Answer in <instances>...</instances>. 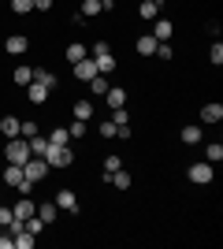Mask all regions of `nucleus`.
I'll use <instances>...</instances> for the list:
<instances>
[{
  "label": "nucleus",
  "instance_id": "nucleus-1",
  "mask_svg": "<svg viewBox=\"0 0 223 249\" xmlns=\"http://www.w3.org/2000/svg\"><path fill=\"white\" fill-rule=\"evenodd\" d=\"M4 156H8V164H26L30 160V145H26V138H8V145H4Z\"/></svg>",
  "mask_w": 223,
  "mask_h": 249
},
{
  "label": "nucleus",
  "instance_id": "nucleus-2",
  "mask_svg": "<svg viewBox=\"0 0 223 249\" xmlns=\"http://www.w3.org/2000/svg\"><path fill=\"white\" fill-rule=\"evenodd\" d=\"M186 178H190L193 186H208V182L216 178V171H212L208 160H201V164H190V167H186Z\"/></svg>",
  "mask_w": 223,
  "mask_h": 249
},
{
  "label": "nucleus",
  "instance_id": "nucleus-3",
  "mask_svg": "<svg viewBox=\"0 0 223 249\" xmlns=\"http://www.w3.org/2000/svg\"><path fill=\"white\" fill-rule=\"evenodd\" d=\"M49 175V164H45V156H30L26 164H22V178H30V182H41Z\"/></svg>",
  "mask_w": 223,
  "mask_h": 249
},
{
  "label": "nucleus",
  "instance_id": "nucleus-4",
  "mask_svg": "<svg viewBox=\"0 0 223 249\" xmlns=\"http://www.w3.org/2000/svg\"><path fill=\"white\" fill-rule=\"evenodd\" d=\"M74 160V153L67 145H49V153H45V164L49 167H67Z\"/></svg>",
  "mask_w": 223,
  "mask_h": 249
},
{
  "label": "nucleus",
  "instance_id": "nucleus-5",
  "mask_svg": "<svg viewBox=\"0 0 223 249\" xmlns=\"http://www.w3.org/2000/svg\"><path fill=\"white\" fill-rule=\"evenodd\" d=\"M4 49H8L11 56H22V52L30 49V37H26V34H8V41H4Z\"/></svg>",
  "mask_w": 223,
  "mask_h": 249
},
{
  "label": "nucleus",
  "instance_id": "nucleus-6",
  "mask_svg": "<svg viewBox=\"0 0 223 249\" xmlns=\"http://www.w3.org/2000/svg\"><path fill=\"white\" fill-rule=\"evenodd\" d=\"M104 101H108V108H112V112H116V108H127V89H123V86H108Z\"/></svg>",
  "mask_w": 223,
  "mask_h": 249
},
{
  "label": "nucleus",
  "instance_id": "nucleus-7",
  "mask_svg": "<svg viewBox=\"0 0 223 249\" xmlns=\"http://www.w3.org/2000/svg\"><path fill=\"white\" fill-rule=\"evenodd\" d=\"M93 74H97V63L93 60H78V63H74V78H78V82H89Z\"/></svg>",
  "mask_w": 223,
  "mask_h": 249
},
{
  "label": "nucleus",
  "instance_id": "nucleus-8",
  "mask_svg": "<svg viewBox=\"0 0 223 249\" xmlns=\"http://www.w3.org/2000/svg\"><path fill=\"white\" fill-rule=\"evenodd\" d=\"M220 119H223V104L220 101H212V104L201 108V123H220Z\"/></svg>",
  "mask_w": 223,
  "mask_h": 249
},
{
  "label": "nucleus",
  "instance_id": "nucleus-9",
  "mask_svg": "<svg viewBox=\"0 0 223 249\" xmlns=\"http://www.w3.org/2000/svg\"><path fill=\"white\" fill-rule=\"evenodd\" d=\"M26 97H30V104H45V101H49V86L30 82V86H26Z\"/></svg>",
  "mask_w": 223,
  "mask_h": 249
},
{
  "label": "nucleus",
  "instance_id": "nucleus-10",
  "mask_svg": "<svg viewBox=\"0 0 223 249\" xmlns=\"http://www.w3.org/2000/svg\"><path fill=\"white\" fill-rule=\"evenodd\" d=\"M34 212H37V205H34V201H30V197H22V201H19V205L11 208V216H15V219H30V216H34Z\"/></svg>",
  "mask_w": 223,
  "mask_h": 249
},
{
  "label": "nucleus",
  "instance_id": "nucleus-11",
  "mask_svg": "<svg viewBox=\"0 0 223 249\" xmlns=\"http://www.w3.org/2000/svg\"><path fill=\"white\" fill-rule=\"evenodd\" d=\"M134 49H138V56H153V52H156V37H153V34H141L138 41H134Z\"/></svg>",
  "mask_w": 223,
  "mask_h": 249
},
{
  "label": "nucleus",
  "instance_id": "nucleus-12",
  "mask_svg": "<svg viewBox=\"0 0 223 249\" xmlns=\"http://www.w3.org/2000/svg\"><path fill=\"white\" fill-rule=\"evenodd\" d=\"M56 208H67V212H78V197H74L71 190H60V194H56Z\"/></svg>",
  "mask_w": 223,
  "mask_h": 249
},
{
  "label": "nucleus",
  "instance_id": "nucleus-13",
  "mask_svg": "<svg viewBox=\"0 0 223 249\" xmlns=\"http://www.w3.org/2000/svg\"><path fill=\"white\" fill-rule=\"evenodd\" d=\"M179 138H182V145H197V142H201V126H197V123L182 126V130H179Z\"/></svg>",
  "mask_w": 223,
  "mask_h": 249
},
{
  "label": "nucleus",
  "instance_id": "nucleus-14",
  "mask_svg": "<svg viewBox=\"0 0 223 249\" xmlns=\"http://www.w3.org/2000/svg\"><path fill=\"white\" fill-rule=\"evenodd\" d=\"M19 123H22V119L4 115V119H0V134H4V138H19Z\"/></svg>",
  "mask_w": 223,
  "mask_h": 249
},
{
  "label": "nucleus",
  "instance_id": "nucleus-15",
  "mask_svg": "<svg viewBox=\"0 0 223 249\" xmlns=\"http://www.w3.org/2000/svg\"><path fill=\"white\" fill-rule=\"evenodd\" d=\"M93 63H97V74H112V71H116V56H112V52L93 56Z\"/></svg>",
  "mask_w": 223,
  "mask_h": 249
},
{
  "label": "nucleus",
  "instance_id": "nucleus-16",
  "mask_svg": "<svg viewBox=\"0 0 223 249\" xmlns=\"http://www.w3.org/2000/svg\"><path fill=\"white\" fill-rule=\"evenodd\" d=\"M26 145H30V156H45L49 153V138L34 134V138H26Z\"/></svg>",
  "mask_w": 223,
  "mask_h": 249
},
{
  "label": "nucleus",
  "instance_id": "nucleus-17",
  "mask_svg": "<svg viewBox=\"0 0 223 249\" xmlns=\"http://www.w3.org/2000/svg\"><path fill=\"white\" fill-rule=\"evenodd\" d=\"M171 34H175V22H171V19H160L156 30H153V37H156V41H168Z\"/></svg>",
  "mask_w": 223,
  "mask_h": 249
},
{
  "label": "nucleus",
  "instance_id": "nucleus-18",
  "mask_svg": "<svg viewBox=\"0 0 223 249\" xmlns=\"http://www.w3.org/2000/svg\"><path fill=\"white\" fill-rule=\"evenodd\" d=\"M11 78H15V86H30V82H34V67H26V63H19Z\"/></svg>",
  "mask_w": 223,
  "mask_h": 249
},
{
  "label": "nucleus",
  "instance_id": "nucleus-19",
  "mask_svg": "<svg viewBox=\"0 0 223 249\" xmlns=\"http://www.w3.org/2000/svg\"><path fill=\"white\" fill-rule=\"evenodd\" d=\"M37 216H41V223H45V227H49V223H56V216H60L56 201H52V205H37Z\"/></svg>",
  "mask_w": 223,
  "mask_h": 249
},
{
  "label": "nucleus",
  "instance_id": "nucleus-20",
  "mask_svg": "<svg viewBox=\"0 0 223 249\" xmlns=\"http://www.w3.org/2000/svg\"><path fill=\"white\" fill-rule=\"evenodd\" d=\"M104 178H108L116 190H130V175L123 171V167H119V171H112V175H104Z\"/></svg>",
  "mask_w": 223,
  "mask_h": 249
},
{
  "label": "nucleus",
  "instance_id": "nucleus-21",
  "mask_svg": "<svg viewBox=\"0 0 223 249\" xmlns=\"http://www.w3.org/2000/svg\"><path fill=\"white\" fill-rule=\"evenodd\" d=\"M74 119H93V101H74Z\"/></svg>",
  "mask_w": 223,
  "mask_h": 249
},
{
  "label": "nucleus",
  "instance_id": "nucleus-22",
  "mask_svg": "<svg viewBox=\"0 0 223 249\" xmlns=\"http://www.w3.org/2000/svg\"><path fill=\"white\" fill-rule=\"evenodd\" d=\"M86 56H89V49H86V45H78V41H71V45H67V60H71V63L86 60Z\"/></svg>",
  "mask_w": 223,
  "mask_h": 249
},
{
  "label": "nucleus",
  "instance_id": "nucleus-23",
  "mask_svg": "<svg viewBox=\"0 0 223 249\" xmlns=\"http://www.w3.org/2000/svg\"><path fill=\"white\" fill-rule=\"evenodd\" d=\"M89 89H93V97H104L108 93V78L104 74H93V78H89Z\"/></svg>",
  "mask_w": 223,
  "mask_h": 249
},
{
  "label": "nucleus",
  "instance_id": "nucleus-24",
  "mask_svg": "<svg viewBox=\"0 0 223 249\" xmlns=\"http://www.w3.org/2000/svg\"><path fill=\"white\" fill-rule=\"evenodd\" d=\"M4 182H8V186H19V182H22V167H19V164H8V171H4Z\"/></svg>",
  "mask_w": 223,
  "mask_h": 249
},
{
  "label": "nucleus",
  "instance_id": "nucleus-25",
  "mask_svg": "<svg viewBox=\"0 0 223 249\" xmlns=\"http://www.w3.org/2000/svg\"><path fill=\"white\" fill-rule=\"evenodd\" d=\"M205 160H208V164H220V160H223V145H220V142L205 145Z\"/></svg>",
  "mask_w": 223,
  "mask_h": 249
},
{
  "label": "nucleus",
  "instance_id": "nucleus-26",
  "mask_svg": "<svg viewBox=\"0 0 223 249\" xmlns=\"http://www.w3.org/2000/svg\"><path fill=\"white\" fill-rule=\"evenodd\" d=\"M97 11H104V8H101V0H82L78 15H82V19H89V15H97Z\"/></svg>",
  "mask_w": 223,
  "mask_h": 249
},
{
  "label": "nucleus",
  "instance_id": "nucleus-27",
  "mask_svg": "<svg viewBox=\"0 0 223 249\" xmlns=\"http://www.w3.org/2000/svg\"><path fill=\"white\" fill-rule=\"evenodd\" d=\"M34 82H41V86H49V89H52V86H56V74L45 71V67H37V71H34Z\"/></svg>",
  "mask_w": 223,
  "mask_h": 249
},
{
  "label": "nucleus",
  "instance_id": "nucleus-28",
  "mask_svg": "<svg viewBox=\"0 0 223 249\" xmlns=\"http://www.w3.org/2000/svg\"><path fill=\"white\" fill-rule=\"evenodd\" d=\"M15 246H19V249H34V234H30L26 227L15 231Z\"/></svg>",
  "mask_w": 223,
  "mask_h": 249
},
{
  "label": "nucleus",
  "instance_id": "nucleus-29",
  "mask_svg": "<svg viewBox=\"0 0 223 249\" xmlns=\"http://www.w3.org/2000/svg\"><path fill=\"white\" fill-rule=\"evenodd\" d=\"M22 227L30 231V234H41V231H45V223H41V216H37V212H34L30 219H22Z\"/></svg>",
  "mask_w": 223,
  "mask_h": 249
},
{
  "label": "nucleus",
  "instance_id": "nucleus-30",
  "mask_svg": "<svg viewBox=\"0 0 223 249\" xmlns=\"http://www.w3.org/2000/svg\"><path fill=\"white\" fill-rule=\"evenodd\" d=\"M11 11H15V15H30V11H34V0H11Z\"/></svg>",
  "mask_w": 223,
  "mask_h": 249
},
{
  "label": "nucleus",
  "instance_id": "nucleus-31",
  "mask_svg": "<svg viewBox=\"0 0 223 249\" xmlns=\"http://www.w3.org/2000/svg\"><path fill=\"white\" fill-rule=\"evenodd\" d=\"M67 138H71V134H67L64 126H56L52 134H49V145H67Z\"/></svg>",
  "mask_w": 223,
  "mask_h": 249
},
{
  "label": "nucleus",
  "instance_id": "nucleus-32",
  "mask_svg": "<svg viewBox=\"0 0 223 249\" xmlns=\"http://www.w3.org/2000/svg\"><path fill=\"white\" fill-rule=\"evenodd\" d=\"M138 15H141V19H156V4H153V0H141Z\"/></svg>",
  "mask_w": 223,
  "mask_h": 249
},
{
  "label": "nucleus",
  "instance_id": "nucleus-33",
  "mask_svg": "<svg viewBox=\"0 0 223 249\" xmlns=\"http://www.w3.org/2000/svg\"><path fill=\"white\" fill-rule=\"evenodd\" d=\"M153 56H160V60H171V56H175V49H171L168 41H156V52H153Z\"/></svg>",
  "mask_w": 223,
  "mask_h": 249
},
{
  "label": "nucleus",
  "instance_id": "nucleus-34",
  "mask_svg": "<svg viewBox=\"0 0 223 249\" xmlns=\"http://www.w3.org/2000/svg\"><path fill=\"white\" fill-rule=\"evenodd\" d=\"M208 60H212L216 67H220V63H223V45H220V37H216V41H212V52H208Z\"/></svg>",
  "mask_w": 223,
  "mask_h": 249
},
{
  "label": "nucleus",
  "instance_id": "nucleus-35",
  "mask_svg": "<svg viewBox=\"0 0 223 249\" xmlns=\"http://www.w3.org/2000/svg\"><path fill=\"white\" fill-rule=\"evenodd\" d=\"M119 167H123V160H119V156L112 153V156L104 160V175H112V171H119Z\"/></svg>",
  "mask_w": 223,
  "mask_h": 249
},
{
  "label": "nucleus",
  "instance_id": "nucleus-36",
  "mask_svg": "<svg viewBox=\"0 0 223 249\" xmlns=\"http://www.w3.org/2000/svg\"><path fill=\"white\" fill-rule=\"evenodd\" d=\"M97 130H101V138H116V123H112V119H104Z\"/></svg>",
  "mask_w": 223,
  "mask_h": 249
},
{
  "label": "nucleus",
  "instance_id": "nucleus-37",
  "mask_svg": "<svg viewBox=\"0 0 223 249\" xmlns=\"http://www.w3.org/2000/svg\"><path fill=\"white\" fill-rule=\"evenodd\" d=\"M112 123H116V126H127V108H116V112H112Z\"/></svg>",
  "mask_w": 223,
  "mask_h": 249
},
{
  "label": "nucleus",
  "instance_id": "nucleus-38",
  "mask_svg": "<svg viewBox=\"0 0 223 249\" xmlns=\"http://www.w3.org/2000/svg\"><path fill=\"white\" fill-rule=\"evenodd\" d=\"M71 138H86V123H82V119H74V123H71Z\"/></svg>",
  "mask_w": 223,
  "mask_h": 249
},
{
  "label": "nucleus",
  "instance_id": "nucleus-39",
  "mask_svg": "<svg viewBox=\"0 0 223 249\" xmlns=\"http://www.w3.org/2000/svg\"><path fill=\"white\" fill-rule=\"evenodd\" d=\"M11 219H15V216H11V208H0V227H8Z\"/></svg>",
  "mask_w": 223,
  "mask_h": 249
},
{
  "label": "nucleus",
  "instance_id": "nucleus-40",
  "mask_svg": "<svg viewBox=\"0 0 223 249\" xmlns=\"http://www.w3.org/2000/svg\"><path fill=\"white\" fill-rule=\"evenodd\" d=\"M104 52H112V49H108V41H97L93 45V56H104Z\"/></svg>",
  "mask_w": 223,
  "mask_h": 249
},
{
  "label": "nucleus",
  "instance_id": "nucleus-41",
  "mask_svg": "<svg viewBox=\"0 0 223 249\" xmlns=\"http://www.w3.org/2000/svg\"><path fill=\"white\" fill-rule=\"evenodd\" d=\"M0 249H15V238H8V234H0Z\"/></svg>",
  "mask_w": 223,
  "mask_h": 249
},
{
  "label": "nucleus",
  "instance_id": "nucleus-42",
  "mask_svg": "<svg viewBox=\"0 0 223 249\" xmlns=\"http://www.w3.org/2000/svg\"><path fill=\"white\" fill-rule=\"evenodd\" d=\"M34 8H37V11H49V8H52V0H34Z\"/></svg>",
  "mask_w": 223,
  "mask_h": 249
},
{
  "label": "nucleus",
  "instance_id": "nucleus-43",
  "mask_svg": "<svg viewBox=\"0 0 223 249\" xmlns=\"http://www.w3.org/2000/svg\"><path fill=\"white\" fill-rule=\"evenodd\" d=\"M153 4H156V8H164V4H168V0H153Z\"/></svg>",
  "mask_w": 223,
  "mask_h": 249
}]
</instances>
